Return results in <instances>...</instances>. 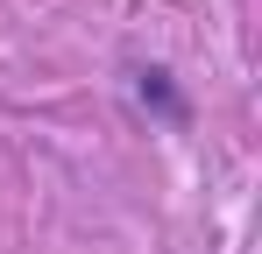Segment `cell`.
Segmentation results:
<instances>
[{
    "instance_id": "obj_1",
    "label": "cell",
    "mask_w": 262,
    "mask_h": 254,
    "mask_svg": "<svg viewBox=\"0 0 262 254\" xmlns=\"http://www.w3.org/2000/svg\"><path fill=\"white\" fill-rule=\"evenodd\" d=\"M135 99H142L163 127H184V120H191V106H184V92H177V78L163 71V64H135Z\"/></svg>"
}]
</instances>
